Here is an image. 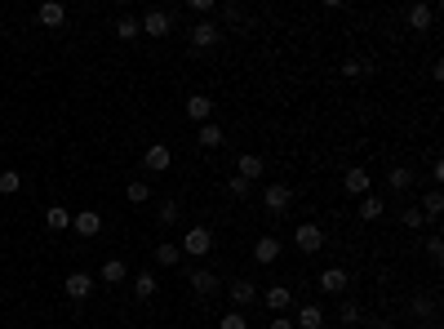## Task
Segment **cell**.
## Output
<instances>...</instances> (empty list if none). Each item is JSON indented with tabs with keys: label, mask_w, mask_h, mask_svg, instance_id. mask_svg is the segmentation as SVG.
I'll list each match as a JSON object with an SVG mask.
<instances>
[{
	"label": "cell",
	"mask_w": 444,
	"mask_h": 329,
	"mask_svg": "<svg viewBox=\"0 0 444 329\" xmlns=\"http://www.w3.org/2000/svg\"><path fill=\"white\" fill-rule=\"evenodd\" d=\"M209 249H213V231L209 227H191L183 236V258H187V254H191V258H205Z\"/></svg>",
	"instance_id": "obj_1"
},
{
	"label": "cell",
	"mask_w": 444,
	"mask_h": 329,
	"mask_svg": "<svg viewBox=\"0 0 444 329\" xmlns=\"http://www.w3.org/2000/svg\"><path fill=\"white\" fill-rule=\"evenodd\" d=\"M93 285H98V280H93L89 272H71V276H63V294H67L71 302H85V298L93 294Z\"/></svg>",
	"instance_id": "obj_2"
},
{
	"label": "cell",
	"mask_w": 444,
	"mask_h": 329,
	"mask_svg": "<svg viewBox=\"0 0 444 329\" xmlns=\"http://www.w3.org/2000/svg\"><path fill=\"white\" fill-rule=\"evenodd\" d=\"M258 298L271 307V316H284L293 307V289L289 285H267V289H258Z\"/></svg>",
	"instance_id": "obj_3"
},
{
	"label": "cell",
	"mask_w": 444,
	"mask_h": 329,
	"mask_svg": "<svg viewBox=\"0 0 444 329\" xmlns=\"http://www.w3.org/2000/svg\"><path fill=\"white\" fill-rule=\"evenodd\" d=\"M187 36H191V50H213V45L222 41V27H218V22H209V18H200Z\"/></svg>",
	"instance_id": "obj_4"
},
{
	"label": "cell",
	"mask_w": 444,
	"mask_h": 329,
	"mask_svg": "<svg viewBox=\"0 0 444 329\" xmlns=\"http://www.w3.org/2000/svg\"><path fill=\"white\" fill-rule=\"evenodd\" d=\"M227 294H231L236 312H245V307H254V302H258V280L240 276V280H231V285H227Z\"/></svg>",
	"instance_id": "obj_5"
},
{
	"label": "cell",
	"mask_w": 444,
	"mask_h": 329,
	"mask_svg": "<svg viewBox=\"0 0 444 329\" xmlns=\"http://www.w3.org/2000/svg\"><path fill=\"white\" fill-rule=\"evenodd\" d=\"M293 245L303 249V254H320V249H325V231H320L316 223H298V231H293Z\"/></svg>",
	"instance_id": "obj_6"
},
{
	"label": "cell",
	"mask_w": 444,
	"mask_h": 329,
	"mask_svg": "<svg viewBox=\"0 0 444 329\" xmlns=\"http://www.w3.org/2000/svg\"><path fill=\"white\" fill-rule=\"evenodd\" d=\"M262 205H267L271 214H284L293 205V187H289V182H271V187L262 191Z\"/></svg>",
	"instance_id": "obj_7"
},
{
	"label": "cell",
	"mask_w": 444,
	"mask_h": 329,
	"mask_svg": "<svg viewBox=\"0 0 444 329\" xmlns=\"http://www.w3.org/2000/svg\"><path fill=\"white\" fill-rule=\"evenodd\" d=\"M142 165H147L151 174H164V169L174 165V152H169V142H151V147L142 152Z\"/></svg>",
	"instance_id": "obj_8"
},
{
	"label": "cell",
	"mask_w": 444,
	"mask_h": 329,
	"mask_svg": "<svg viewBox=\"0 0 444 329\" xmlns=\"http://www.w3.org/2000/svg\"><path fill=\"white\" fill-rule=\"evenodd\" d=\"M413 182H418V174L409 165H395V169H387V187L395 191V196H409L413 191Z\"/></svg>",
	"instance_id": "obj_9"
},
{
	"label": "cell",
	"mask_w": 444,
	"mask_h": 329,
	"mask_svg": "<svg viewBox=\"0 0 444 329\" xmlns=\"http://www.w3.org/2000/svg\"><path fill=\"white\" fill-rule=\"evenodd\" d=\"M293 329H325V307H316V302H303V307L293 312Z\"/></svg>",
	"instance_id": "obj_10"
},
{
	"label": "cell",
	"mask_w": 444,
	"mask_h": 329,
	"mask_svg": "<svg viewBox=\"0 0 444 329\" xmlns=\"http://www.w3.org/2000/svg\"><path fill=\"white\" fill-rule=\"evenodd\" d=\"M187 280H191V289H196V298H213V294H218V289H222V285H218V276H213L209 267H200V272H191Z\"/></svg>",
	"instance_id": "obj_11"
},
{
	"label": "cell",
	"mask_w": 444,
	"mask_h": 329,
	"mask_svg": "<svg viewBox=\"0 0 444 329\" xmlns=\"http://www.w3.org/2000/svg\"><path fill=\"white\" fill-rule=\"evenodd\" d=\"M147 36H169V27H174V14H164V9H147V18L138 22Z\"/></svg>",
	"instance_id": "obj_12"
},
{
	"label": "cell",
	"mask_w": 444,
	"mask_h": 329,
	"mask_svg": "<svg viewBox=\"0 0 444 329\" xmlns=\"http://www.w3.org/2000/svg\"><path fill=\"white\" fill-rule=\"evenodd\" d=\"M413 316H418V321H422L427 329H440V307H436V298L418 294V298H413Z\"/></svg>",
	"instance_id": "obj_13"
},
{
	"label": "cell",
	"mask_w": 444,
	"mask_h": 329,
	"mask_svg": "<svg viewBox=\"0 0 444 329\" xmlns=\"http://www.w3.org/2000/svg\"><path fill=\"white\" fill-rule=\"evenodd\" d=\"M71 227H76L80 231V236H98V231H102V214L98 210H85V214H71Z\"/></svg>",
	"instance_id": "obj_14"
},
{
	"label": "cell",
	"mask_w": 444,
	"mask_h": 329,
	"mask_svg": "<svg viewBox=\"0 0 444 329\" xmlns=\"http://www.w3.org/2000/svg\"><path fill=\"white\" fill-rule=\"evenodd\" d=\"M342 187H346V196H369V174L360 165H351L342 174Z\"/></svg>",
	"instance_id": "obj_15"
},
{
	"label": "cell",
	"mask_w": 444,
	"mask_h": 329,
	"mask_svg": "<svg viewBox=\"0 0 444 329\" xmlns=\"http://www.w3.org/2000/svg\"><path fill=\"white\" fill-rule=\"evenodd\" d=\"M275 258H280V240H275V236H258V240H254V263L267 267V263H275Z\"/></svg>",
	"instance_id": "obj_16"
},
{
	"label": "cell",
	"mask_w": 444,
	"mask_h": 329,
	"mask_svg": "<svg viewBox=\"0 0 444 329\" xmlns=\"http://www.w3.org/2000/svg\"><path fill=\"white\" fill-rule=\"evenodd\" d=\"M102 285H120V280H129V263L125 258H107L102 263V272H98Z\"/></svg>",
	"instance_id": "obj_17"
},
{
	"label": "cell",
	"mask_w": 444,
	"mask_h": 329,
	"mask_svg": "<svg viewBox=\"0 0 444 329\" xmlns=\"http://www.w3.org/2000/svg\"><path fill=\"white\" fill-rule=\"evenodd\" d=\"M346 285H351V276H346L342 267H329V272H320V289H325V294H342Z\"/></svg>",
	"instance_id": "obj_18"
},
{
	"label": "cell",
	"mask_w": 444,
	"mask_h": 329,
	"mask_svg": "<svg viewBox=\"0 0 444 329\" xmlns=\"http://www.w3.org/2000/svg\"><path fill=\"white\" fill-rule=\"evenodd\" d=\"M187 116L196 120V125H205V120L213 116V103H209V94H191V98H187Z\"/></svg>",
	"instance_id": "obj_19"
},
{
	"label": "cell",
	"mask_w": 444,
	"mask_h": 329,
	"mask_svg": "<svg viewBox=\"0 0 444 329\" xmlns=\"http://www.w3.org/2000/svg\"><path fill=\"white\" fill-rule=\"evenodd\" d=\"M404 18H409V27H413V31H427L431 22H436V9L418 0V5H409V14H404Z\"/></svg>",
	"instance_id": "obj_20"
},
{
	"label": "cell",
	"mask_w": 444,
	"mask_h": 329,
	"mask_svg": "<svg viewBox=\"0 0 444 329\" xmlns=\"http://www.w3.org/2000/svg\"><path fill=\"white\" fill-rule=\"evenodd\" d=\"M36 18H40V27H63V22H67V9L58 5V0H49V5L36 9Z\"/></svg>",
	"instance_id": "obj_21"
},
{
	"label": "cell",
	"mask_w": 444,
	"mask_h": 329,
	"mask_svg": "<svg viewBox=\"0 0 444 329\" xmlns=\"http://www.w3.org/2000/svg\"><path fill=\"white\" fill-rule=\"evenodd\" d=\"M155 263H160V267H178V263H183V245L160 240V245H155Z\"/></svg>",
	"instance_id": "obj_22"
},
{
	"label": "cell",
	"mask_w": 444,
	"mask_h": 329,
	"mask_svg": "<svg viewBox=\"0 0 444 329\" xmlns=\"http://www.w3.org/2000/svg\"><path fill=\"white\" fill-rule=\"evenodd\" d=\"M178 218H183V205H178V200H160V205H155V223H160V227H174Z\"/></svg>",
	"instance_id": "obj_23"
},
{
	"label": "cell",
	"mask_w": 444,
	"mask_h": 329,
	"mask_svg": "<svg viewBox=\"0 0 444 329\" xmlns=\"http://www.w3.org/2000/svg\"><path fill=\"white\" fill-rule=\"evenodd\" d=\"M258 174H262V156H240V161H236V178L254 182Z\"/></svg>",
	"instance_id": "obj_24"
},
{
	"label": "cell",
	"mask_w": 444,
	"mask_h": 329,
	"mask_svg": "<svg viewBox=\"0 0 444 329\" xmlns=\"http://www.w3.org/2000/svg\"><path fill=\"white\" fill-rule=\"evenodd\" d=\"M45 227H49V231H67L71 227V214L63 210V205H49V210H45Z\"/></svg>",
	"instance_id": "obj_25"
},
{
	"label": "cell",
	"mask_w": 444,
	"mask_h": 329,
	"mask_svg": "<svg viewBox=\"0 0 444 329\" xmlns=\"http://www.w3.org/2000/svg\"><path fill=\"white\" fill-rule=\"evenodd\" d=\"M418 210H422V214L431 218V223H436V218L444 214V196H440V187H436V191H427V196H422V205H418Z\"/></svg>",
	"instance_id": "obj_26"
},
{
	"label": "cell",
	"mask_w": 444,
	"mask_h": 329,
	"mask_svg": "<svg viewBox=\"0 0 444 329\" xmlns=\"http://www.w3.org/2000/svg\"><path fill=\"white\" fill-rule=\"evenodd\" d=\"M155 289H160V285H155V276H151V272H138V276H134V298L147 302V298L155 294Z\"/></svg>",
	"instance_id": "obj_27"
},
{
	"label": "cell",
	"mask_w": 444,
	"mask_h": 329,
	"mask_svg": "<svg viewBox=\"0 0 444 329\" xmlns=\"http://www.w3.org/2000/svg\"><path fill=\"white\" fill-rule=\"evenodd\" d=\"M125 200H129V205H147V200H151V187H147L142 178H134V182L125 187Z\"/></svg>",
	"instance_id": "obj_28"
},
{
	"label": "cell",
	"mask_w": 444,
	"mask_h": 329,
	"mask_svg": "<svg viewBox=\"0 0 444 329\" xmlns=\"http://www.w3.org/2000/svg\"><path fill=\"white\" fill-rule=\"evenodd\" d=\"M196 142H200V147H218V142H222V129L213 125V120H205L200 133H196Z\"/></svg>",
	"instance_id": "obj_29"
},
{
	"label": "cell",
	"mask_w": 444,
	"mask_h": 329,
	"mask_svg": "<svg viewBox=\"0 0 444 329\" xmlns=\"http://www.w3.org/2000/svg\"><path fill=\"white\" fill-rule=\"evenodd\" d=\"M116 36H120V41H138V36H142V27H138V18H116Z\"/></svg>",
	"instance_id": "obj_30"
},
{
	"label": "cell",
	"mask_w": 444,
	"mask_h": 329,
	"mask_svg": "<svg viewBox=\"0 0 444 329\" xmlns=\"http://www.w3.org/2000/svg\"><path fill=\"white\" fill-rule=\"evenodd\" d=\"M18 187H22V174H18V169H0V196H14Z\"/></svg>",
	"instance_id": "obj_31"
},
{
	"label": "cell",
	"mask_w": 444,
	"mask_h": 329,
	"mask_svg": "<svg viewBox=\"0 0 444 329\" xmlns=\"http://www.w3.org/2000/svg\"><path fill=\"white\" fill-rule=\"evenodd\" d=\"M360 218H365V223L382 218V196H365V200H360Z\"/></svg>",
	"instance_id": "obj_32"
},
{
	"label": "cell",
	"mask_w": 444,
	"mask_h": 329,
	"mask_svg": "<svg viewBox=\"0 0 444 329\" xmlns=\"http://www.w3.org/2000/svg\"><path fill=\"white\" fill-rule=\"evenodd\" d=\"M400 223H404V227H409V231H418V227H427V223H431V218H427L422 210H418V205H409V210H404V214H400Z\"/></svg>",
	"instance_id": "obj_33"
},
{
	"label": "cell",
	"mask_w": 444,
	"mask_h": 329,
	"mask_svg": "<svg viewBox=\"0 0 444 329\" xmlns=\"http://www.w3.org/2000/svg\"><path fill=\"white\" fill-rule=\"evenodd\" d=\"M218 14H222V22H231V27H245V9L240 5H222Z\"/></svg>",
	"instance_id": "obj_34"
},
{
	"label": "cell",
	"mask_w": 444,
	"mask_h": 329,
	"mask_svg": "<svg viewBox=\"0 0 444 329\" xmlns=\"http://www.w3.org/2000/svg\"><path fill=\"white\" fill-rule=\"evenodd\" d=\"M218 329H249V321H245V312H227L218 321Z\"/></svg>",
	"instance_id": "obj_35"
},
{
	"label": "cell",
	"mask_w": 444,
	"mask_h": 329,
	"mask_svg": "<svg viewBox=\"0 0 444 329\" xmlns=\"http://www.w3.org/2000/svg\"><path fill=\"white\" fill-rule=\"evenodd\" d=\"M365 71H369V67L360 63V58H346V63H342V76H346V80H360Z\"/></svg>",
	"instance_id": "obj_36"
},
{
	"label": "cell",
	"mask_w": 444,
	"mask_h": 329,
	"mask_svg": "<svg viewBox=\"0 0 444 329\" xmlns=\"http://www.w3.org/2000/svg\"><path fill=\"white\" fill-rule=\"evenodd\" d=\"M422 249H427V258H431V263H440V258H444V240H440V236H427V245H422Z\"/></svg>",
	"instance_id": "obj_37"
},
{
	"label": "cell",
	"mask_w": 444,
	"mask_h": 329,
	"mask_svg": "<svg viewBox=\"0 0 444 329\" xmlns=\"http://www.w3.org/2000/svg\"><path fill=\"white\" fill-rule=\"evenodd\" d=\"M338 321H342V329H351V325L360 321V307H355V302H342V312H338Z\"/></svg>",
	"instance_id": "obj_38"
},
{
	"label": "cell",
	"mask_w": 444,
	"mask_h": 329,
	"mask_svg": "<svg viewBox=\"0 0 444 329\" xmlns=\"http://www.w3.org/2000/svg\"><path fill=\"white\" fill-rule=\"evenodd\" d=\"M227 191H231V196H240V200H245L249 191H254V182H245V178H231V182H227Z\"/></svg>",
	"instance_id": "obj_39"
},
{
	"label": "cell",
	"mask_w": 444,
	"mask_h": 329,
	"mask_svg": "<svg viewBox=\"0 0 444 329\" xmlns=\"http://www.w3.org/2000/svg\"><path fill=\"white\" fill-rule=\"evenodd\" d=\"M213 9H218V0H191V14H200V18H209Z\"/></svg>",
	"instance_id": "obj_40"
},
{
	"label": "cell",
	"mask_w": 444,
	"mask_h": 329,
	"mask_svg": "<svg viewBox=\"0 0 444 329\" xmlns=\"http://www.w3.org/2000/svg\"><path fill=\"white\" fill-rule=\"evenodd\" d=\"M267 329H293V321H284V316H271V325Z\"/></svg>",
	"instance_id": "obj_41"
},
{
	"label": "cell",
	"mask_w": 444,
	"mask_h": 329,
	"mask_svg": "<svg viewBox=\"0 0 444 329\" xmlns=\"http://www.w3.org/2000/svg\"><path fill=\"white\" fill-rule=\"evenodd\" d=\"M369 329H395V325L391 321H378V325H369Z\"/></svg>",
	"instance_id": "obj_42"
}]
</instances>
